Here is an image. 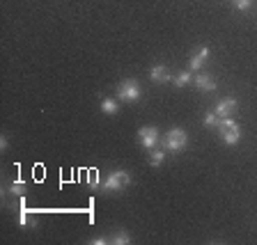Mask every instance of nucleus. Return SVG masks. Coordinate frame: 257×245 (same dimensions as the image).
<instances>
[{"instance_id":"nucleus-1","label":"nucleus","mask_w":257,"mask_h":245,"mask_svg":"<svg viewBox=\"0 0 257 245\" xmlns=\"http://www.w3.org/2000/svg\"><path fill=\"white\" fill-rule=\"evenodd\" d=\"M188 144V135L184 128H170L166 133V140H163V147H166V151H170V154H179L182 149H186Z\"/></svg>"},{"instance_id":"nucleus-2","label":"nucleus","mask_w":257,"mask_h":245,"mask_svg":"<svg viewBox=\"0 0 257 245\" xmlns=\"http://www.w3.org/2000/svg\"><path fill=\"white\" fill-rule=\"evenodd\" d=\"M115 94H117V99L119 101H126V103H134V101H138L140 99V85H138V80H134V78H126V80H122L117 85V90H115Z\"/></svg>"},{"instance_id":"nucleus-3","label":"nucleus","mask_w":257,"mask_h":245,"mask_svg":"<svg viewBox=\"0 0 257 245\" xmlns=\"http://www.w3.org/2000/svg\"><path fill=\"white\" fill-rule=\"evenodd\" d=\"M128 183H131V174H128L126 170H115L106 176V181H103L101 188L108 192H119V190H124Z\"/></svg>"},{"instance_id":"nucleus-4","label":"nucleus","mask_w":257,"mask_h":245,"mask_svg":"<svg viewBox=\"0 0 257 245\" xmlns=\"http://www.w3.org/2000/svg\"><path fill=\"white\" fill-rule=\"evenodd\" d=\"M218 128H220V138H223L225 144H230V147H232V144H236L241 140V128H239V124H236L232 117L220 119Z\"/></svg>"},{"instance_id":"nucleus-5","label":"nucleus","mask_w":257,"mask_h":245,"mask_svg":"<svg viewBox=\"0 0 257 245\" xmlns=\"http://www.w3.org/2000/svg\"><path fill=\"white\" fill-rule=\"evenodd\" d=\"M138 142H140V147H145L147 151L154 149L156 142H159V128H156V126L138 128Z\"/></svg>"},{"instance_id":"nucleus-6","label":"nucleus","mask_w":257,"mask_h":245,"mask_svg":"<svg viewBox=\"0 0 257 245\" xmlns=\"http://www.w3.org/2000/svg\"><path fill=\"white\" fill-rule=\"evenodd\" d=\"M234 112H236V99L234 96H225V99H220V101L216 103V115H218L220 119L232 117Z\"/></svg>"},{"instance_id":"nucleus-7","label":"nucleus","mask_w":257,"mask_h":245,"mask_svg":"<svg viewBox=\"0 0 257 245\" xmlns=\"http://www.w3.org/2000/svg\"><path fill=\"white\" fill-rule=\"evenodd\" d=\"M207 58H209V48L207 46H202V48H198L195 53H193V58H191V71H200L204 67V62H207Z\"/></svg>"},{"instance_id":"nucleus-8","label":"nucleus","mask_w":257,"mask_h":245,"mask_svg":"<svg viewBox=\"0 0 257 245\" xmlns=\"http://www.w3.org/2000/svg\"><path fill=\"white\" fill-rule=\"evenodd\" d=\"M150 78L154 80V83H168V80H172V76L166 64H154L150 69Z\"/></svg>"},{"instance_id":"nucleus-9","label":"nucleus","mask_w":257,"mask_h":245,"mask_svg":"<svg viewBox=\"0 0 257 245\" xmlns=\"http://www.w3.org/2000/svg\"><path fill=\"white\" fill-rule=\"evenodd\" d=\"M193 83H195V87H198V90H202V92H214L216 90V80L211 78L209 74H195Z\"/></svg>"},{"instance_id":"nucleus-10","label":"nucleus","mask_w":257,"mask_h":245,"mask_svg":"<svg viewBox=\"0 0 257 245\" xmlns=\"http://www.w3.org/2000/svg\"><path fill=\"white\" fill-rule=\"evenodd\" d=\"M7 192L14 195V197H23V195H26V183H23L21 179H14V181L7 186Z\"/></svg>"},{"instance_id":"nucleus-11","label":"nucleus","mask_w":257,"mask_h":245,"mask_svg":"<svg viewBox=\"0 0 257 245\" xmlns=\"http://www.w3.org/2000/svg\"><path fill=\"white\" fill-rule=\"evenodd\" d=\"M168 151L166 149H159V147H154V149H150V165L152 167H159L161 163H163V158H166Z\"/></svg>"},{"instance_id":"nucleus-12","label":"nucleus","mask_w":257,"mask_h":245,"mask_svg":"<svg viewBox=\"0 0 257 245\" xmlns=\"http://www.w3.org/2000/svg\"><path fill=\"white\" fill-rule=\"evenodd\" d=\"M117 110H119V106H117V101H115V99L106 96V99L101 101V112H103V115H117Z\"/></svg>"},{"instance_id":"nucleus-13","label":"nucleus","mask_w":257,"mask_h":245,"mask_svg":"<svg viewBox=\"0 0 257 245\" xmlns=\"http://www.w3.org/2000/svg\"><path fill=\"white\" fill-rule=\"evenodd\" d=\"M110 243L112 245H128V243H131V234H128V231H124V229H119L117 234H112Z\"/></svg>"},{"instance_id":"nucleus-14","label":"nucleus","mask_w":257,"mask_h":245,"mask_svg":"<svg viewBox=\"0 0 257 245\" xmlns=\"http://www.w3.org/2000/svg\"><path fill=\"white\" fill-rule=\"evenodd\" d=\"M193 80V76H191V71H179V74L172 78V83H175L177 87H184V85H188Z\"/></svg>"},{"instance_id":"nucleus-15","label":"nucleus","mask_w":257,"mask_h":245,"mask_svg":"<svg viewBox=\"0 0 257 245\" xmlns=\"http://www.w3.org/2000/svg\"><path fill=\"white\" fill-rule=\"evenodd\" d=\"M202 122H204V126H207V128H216L220 124V117L216 115V110H211V112H207V115H204Z\"/></svg>"},{"instance_id":"nucleus-16","label":"nucleus","mask_w":257,"mask_h":245,"mask_svg":"<svg viewBox=\"0 0 257 245\" xmlns=\"http://www.w3.org/2000/svg\"><path fill=\"white\" fill-rule=\"evenodd\" d=\"M234 7L236 10H241V12H246V10H250L252 7V0H234Z\"/></svg>"},{"instance_id":"nucleus-17","label":"nucleus","mask_w":257,"mask_h":245,"mask_svg":"<svg viewBox=\"0 0 257 245\" xmlns=\"http://www.w3.org/2000/svg\"><path fill=\"white\" fill-rule=\"evenodd\" d=\"M90 243L92 245H106V243H110V238H106V236H99V238H92Z\"/></svg>"},{"instance_id":"nucleus-18","label":"nucleus","mask_w":257,"mask_h":245,"mask_svg":"<svg viewBox=\"0 0 257 245\" xmlns=\"http://www.w3.org/2000/svg\"><path fill=\"white\" fill-rule=\"evenodd\" d=\"M7 144H10V140H7L5 135H3V138H0V149H3V151H7Z\"/></svg>"}]
</instances>
